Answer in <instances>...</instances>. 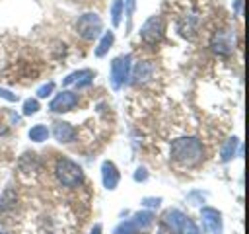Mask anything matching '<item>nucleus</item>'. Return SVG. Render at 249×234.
<instances>
[{
  "mask_svg": "<svg viewBox=\"0 0 249 234\" xmlns=\"http://www.w3.org/2000/svg\"><path fill=\"white\" fill-rule=\"evenodd\" d=\"M53 135L58 142H72L76 138V129L66 121H56L53 127Z\"/></svg>",
  "mask_w": 249,
  "mask_h": 234,
  "instance_id": "13",
  "label": "nucleus"
},
{
  "mask_svg": "<svg viewBox=\"0 0 249 234\" xmlns=\"http://www.w3.org/2000/svg\"><path fill=\"white\" fill-rule=\"evenodd\" d=\"M185 218H187V214L181 213L179 209H167V211L163 213V216H161V224H163L169 232L179 234V232H181V226H183V222H185Z\"/></svg>",
  "mask_w": 249,
  "mask_h": 234,
  "instance_id": "9",
  "label": "nucleus"
},
{
  "mask_svg": "<svg viewBox=\"0 0 249 234\" xmlns=\"http://www.w3.org/2000/svg\"><path fill=\"white\" fill-rule=\"evenodd\" d=\"M101 179H103V185L107 189H115L117 187V183H119V170H117V166L113 162L105 160L101 164Z\"/></svg>",
  "mask_w": 249,
  "mask_h": 234,
  "instance_id": "11",
  "label": "nucleus"
},
{
  "mask_svg": "<svg viewBox=\"0 0 249 234\" xmlns=\"http://www.w3.org/2000/svg\"><path fill=\"white\" fill-rule=\"evenodd\" d=\"M101 27H103V21H101V18H99L97 14H93V12L82 14V16L78 18V21H76V31H78V35H80L82 39H86V41L95 39V37L99 35Z\"/></svg>",
  "mask_w": 249,
  "mask_h": 234,
  "instance_id": "3",
  "label": "nucleus"
},
{
  "mask_svg": "<svg viewBox=\"0 0 249 234\" xmlns=\"http://www.w3.org/2000/svg\"><path fill=\"white\" fill-rule=\"evenodd\" d=\"M210 47L218 55H230L235 49V29L231 27H220L210 37Z\"/></svg>",
  "mask_w": 249,
  "mask_h": 234,
  "instance_id": "4",
  "label": "nucleus"
},
{
  "mask_svg": "<svg viewBox=\"0 0 249 234\" xmlns=\"http://www.w3.org/2000/svg\"><path fill=\"white\" fill-rule=\"evenodd\" d=\"M54 176L60 185L64 187H78L84 181V172L82 168L70 160V158H58L54 164Z\"/></svg>",
  "mask_w": 249,
  "mask_h": 234,
  "instance_id": "2",
  "label": "nucleus"
},
{
  "mask_svg": "<svg viewBox=\"0 0 249 234\" xmlns=\"http://www.w3.org/2000/svg\"><path fill=\"white\" fill-rule=\"evenodd\" d=\"M115 234H138V230L132 224V220H124L115 228Z\"/></svg>",
  "mask_w": 249,
  "mask_h": 234,
  "instance_id": "21",
  "label": "nucleus"
},
{
  "mask_svg": "<svg viewBox=\"0 0 249 234\" xmlns=\"http://www.w3.org/2000/svg\"><path fill=\"white\" fill-rule=\"evenodd\" d=\"M179 234H200V230H198V226L187 216L185 222H183V226H181V232H179Z\"/></svg>",
  "mask_w": 249,
  "mask_h": 234,
  "instance_id": "22",
  "label": "nucleus"
},
{
  "mask_svg": "<svg viewBox=\"0 0 249 234\" xmlns=\"http://www.w3.org/2000/svg\"><path fill=\"white\" fill-rule=\"evenodd\" d=\"M0 98H4L8 101H18V96L12 94V92H8V90H4V88H0Z\"/></svg>",
  "mask_w": 249,
  "mask_h": 234,
  "instance_id": "25",
  "label": "nucleus"
},
{
  "mask_svg": "<svg viewBox=\"0 0 249 234\" xmlns=\"http://www.w3.org/2000/svg\"><path fill=\"white\" fill-rule=\"evenodd\" d=\"M132 224L136 226L138 232H146L154 224V213L152 211H138L132 216Z\"/></svg>",
  "mask_w": 249,
  "mask_h": 234,
  "instance_id": "16",
  "label": "nucleus"
},
{
  "mask_svg": "<svg viewBox=\"0 0 249 234\" xmlns=\"http://www.w3.org/2000/svg\"><path fill=\"white\" fill-rule=\"evenodd\" d=\"M78 105V96L70 90H64L60 94H56V98L51 101V111H56V113H62V111H70Z\"/></svg>",
  "mask_w": 249,
  "mask_h": 234,
  "instance_id": "7",
  "label": "nucleus"
},
{
  "mask_svg": "<svg viewBox=\"0 0 249 234\" xmlns=\"http://www.w3.org/2000/svg\"><path fill=\"white\" fill-rule=\"evenodd\" d=\"M163 31H165V21L161 16H152L144 21L142 29H140V37L146 45H156L161 41L163 37Z\"/></svg>",
  "mask_w": 249,
  "mask_h": 234,
  "instance_id": "5",
  "label": "nucleus"
},
{
  "mask_svg": "<svg viewBox=\"0 0 249 234\" xmlns=\"http://www.w3.org/2000/svg\"><path fill=\"white\" fill-rule=\"evenodd\" d=\"M171 158L187 168H193L202 162L204 158V146L195 136H181L171 142Z\"/></svg>",
  "mask_w": 249,
  "mask_h": 234,
  "instance_id": "1",
  "label": "nucleus"
},
{
  "mask_svg": "<svg viewBox=\"0 0 249 234\" xmlns=\"http://www.w3.org/2000/svg\"><path fill=\"white\" fill-rule=\"evenodd\" d=\"M156 74V64L154 60H140L134 68H132V82L134 84H144L148 80H152Z\"/></svg>",
  "mask_w": 249,
  "mask_h": 234,
  "instance_id": "10",
  "label": "nucleus"
},
{
  "mask_svg": "<svg viewBox=\"0 0 249 234\" xmlns=\"http://www.w3.org/2000/svg\"><path fill=\"white\" fill-rule=\"evenodd\" d=\"M89 234H101V224H95V226H93V230H91Z\"/></svg>",
  "mask_w": 249,
  "mask_h": 234,
  "instance_id": "29",
  "label": "nucleus"
},
{
  "mask_svg": "<svg viewBox=\"0 0 249 234\" xmlns=\"http://www.w3.org/2000/svg\"><path fill=\"white\" fill-rule=\"evenodd\" d=\"M0 234H6V232H0Z\"/></svg>",
  "mask_w": 249,
  "mask_h": 234,
  "instance_id": "30",
  "label": "nucleus"
},
{
  "mask_svg": "<svg viewBox=\"0 0 249 234\" xmlns=\"http://www.w3.org/2000/svg\"><path fill=\"white\" fill-rule=\"evenodd\" d=\"M144 205L146 207H158L160 205V199H144Z\"/></svg>",
  "mask_w": 249,
  "mask_h": 234,
  "instance_id": "28",
  "label": "nucleus"
},
{
  "mask_svg": "<svg viewBox=\"0 0 249 234\" xmlns=\"http://www.w3.org/2000/svg\"><path fill=\"white\" fill-rule=\"evenodd\" d=\"M200 216L204 222V228L212 234H222V214L218 209L212 207H202L200 209Z\"/></svg>",
  "mask_w": 249,
  "mask_h": 234,
  "instance_id": "8",
  "label": "nucleus"
},
{
  "mask_svg": "<svg viewBox=\"0 0 249 234\" xmlns=\"http://www.w3.org/2000/svg\"><path fill=\"white\" fill-rule=\"evenodd\" d=\"M123 8H124L123 0H113V6H111V21H113V25H119L121 16H123Z\"/></svg>",
  "mask_w": 249,
  "mask_h": 234,
  "instance_id": "20",
  "label": "nucleus"
},
{
  "mask_svg": "<svg viewBox=\"0 0 249 234\" xmlns=\"http://www.w3.org/2000/svg\"><path fill=\"white\" fill-rule=\"evenodd\" d=\"M237 144H239V140H237L235 136H231V138L226 140V144L222 146V162H230V160L235 156V152H237Z\"/></svg>",
  "mask_w": 249,
  "mask_h": 234,
  "instance_id": "17",
  "label": "nucleus"
},
{
  "mask_svg": "<svg viewBox=\"0 0 249 234\" xmlns=\"http://www.w3.org/2000/svg\"><path fill=\"white\" fill-rule=\"evenodd\" d=\"M16 203H18V193H16V187L14 185H8L2 195H0V214H6L10 211L16 209Z\"/></svg>",
  "mask_w": 249,
  "mask_h": 234,
  "instance_id": "15",
  "label": "nucleus"
},
{
  "mask_svg": "<svg viewBox=\"0 0 249 234\" xmlns=\"http://www.w3.org/2000/svg\"><path fill=\"white\" fill-rule=\"evenodd\" d=\"M113 41H115L113 31H107V33L101 37V41H99V45H97V49H95V55H97V57H103V55L109 51V47L113 45Z\"/></svg>",
  "mask_w": 249,
  "mask_h": 234,
  "instance_id": "18",
  "label": "nucleus"
},
{
  "mask_svg": "<svg viewBox=\"0 0 249 234\" xmlns=\"http://www.w3.org/2000/svg\"><path fill=\"white\" fill-rule=\"evenodd\" d=\"M146 177H148V174H146L144 168H138V170L134 172V179H136V181H144Z\"/></svg>",
  "mask_w": 249,
  "mask_h": 234,
  "instance_id": "27",
  "label": "nucleus"
},
{
  "mask_svg": "<svg viewBox=\"0 0 249 234\" xmlns=\"http://www.w3.org/2000/svg\"><path fill=\"white\" fill-rule=\"evenodd\" d=\"M93 76H95V72H93V70H89V68H84V70H78V72H72L70 76H66L62 84H64V86L76 84V88H84V86L91 84Z\"/></svg>",
  "mask_w": 249,
  "mask_h": 234,
  "instance_id": "12",
  "label": "nucleus"
},
{
  "mask_svg": "<svg viewBox=\"0 0 249 234\" xmlns=\"http://www.w3.org/2000/svg\"><path fill=\"white\" fill-rule=\"evenodd\" d=\"M130 55H121L117 58H113L111 62V84L113 88H121L128 76H130Z\"/></svg>",
  "mask_w": 249,
  "mask_h": 234,
  "instance_id": "6",
  "label": "nucleus"
},
{
  "mask_svg": "<svg viewBox=\"0 0 249 234\" xmlns=\"http://www.w3.org/2000/svg\"><path fill=\"white\" fill-rule=\"evenodd\" d=\"M29 138L35 140V142H43L49 138V129L45 125H35L29 129Z\"/></svg>",
  "mask_w": 249,
  "mask_h": 234,
  "instance_id": "19",
  "label": "nucleus"
},
{
  "mask_svg": "<svg viewBox=\"0 0 249 234\" xmlns=\"http://www.w3.org/2000/svg\"><path fill=\"white\" fill-rule=\"evenodd\" d=\"M198 23H200V18L196 14H185L179 20V31H181V35L193 37L196 33V29H198Z\"/></svg>",
  "mask_w": 249,
  "mask_h": 234,
  "instance_id": "14",
  "label": "nucleus"
},
{
  "mask_svg": "<svg viewBox=\"0 0 249 234\" xmlns=\"http://www.w3.org/2000/svg\"><path fill=\"white\" fill-rule=\"evenodd\" d=\"M37 109H39V101L37 99H27L23 103V115H33V113H37Z\"/></svg>",
  "mask_w": 249,
  "mask_h": 234,
  "instance_id": "23",
  "label": "nucleus"
},
{
  "mask_svg": "<svg viewBox=\"0 0 249 234\" xmlns=\"http://www.w3.org/2000/svg\"><path fill=\"white\" fill-rule=\"evenodd\" d=\"M53 88H54V82H49V84H45V86H41V88L37 90V96H39V98H47V96L53 92Z\"/></svg>",
  "mask_w": 249,
  "mask_h": 234,
  "instance_id": "24",
  "label": "nucleus"
},
{
  "mask_svg": "<svg viewBox=\"0 0 249 234\" xmlns=\"http://www.w3.org/2000/svg\"><path fill=\"white\" fill-rule=\"evenodd\" d=\"M123 4H126V18H128V25L132 20V12H134V0H124Z\"/></svg>",
  "mask_w": 249,
  "mask_h": 234,
  "instance_id": "26",
  "label": "nucleus"
}]
</instances>
